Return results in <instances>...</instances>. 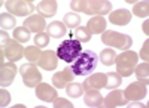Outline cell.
<instances>
[{
	"mask_svg": "<svg viewBox=\"0 0 149 108\" xmlns=\"http://www.w3.org/2000/svg\"><path fill=\"white\" fill-rule=\"evenodd\" d=\"M30 30L26 27H17L14 31V40H17L18 43H27L30 40Z\"/></svg>",
	"mask_w": 149,
	"mask_h": 108,
	"instance_id": "83f0119b",
	"label": "cell"
},
{
	"mask_svg": "<svg viewBox=\"0 0 149 108\" xmlns=\"http://www.w3.org/2000/svg\"><path fill=\"white\" fill-rule=\"evenodd\" d=\"M58 65V56H57V52L54 51H43L39 61H37V67H40L46 71H51V70H55Z\"/></svg>",
	"mask_w": 149,
	"mask_h": 108,
	"instance_id": "8fae6325",
	"label": "cell"
},
{
	"mask_svg": "<svg viewBox=\"0 0 149 108\" xmlns=\"http://www.w3.org/2000/svg\"><path fill=\"white\" fill-rule=\"evenodd\" d=\"M131 12L127 10V9H116L113 12H110L109 15V19L112 24L115 25H127V24L131 21Z\"/></svg>",
	"mask_w": 149,
	"mask_h": 108,
	"instance_id": "ac0fdd59",
	"label": "cell"
},
{
	"mask_svg": "<svg viewBox=\"0 0 149 108\" xmlns=\"http://www.w3.org/2000/svg\"><path fill=\"white\" fill-rule=\"evenodd\" d=\"M70 8L73 12H84L86 15H95V16H103L110 14L112 3L107 0H74L70 3Z\"/></svg>",
	"mask_w": 149,
	"mask_h": 108,
	"instance_id": "6da1fadb",
	"label": "cell"
},
{
	"mask_svg": "<svg viewBox=\"0 0 149 108\" xmlns=\"http://www.w3.org/2000/svg\"><path fill=\"white\" fill-rule=\"evenodd\" d=\"M133 14L136 16H139V18H148V15H149V3L148 2H137V3H134Z\"/></svg>",
	"mask_w": 149,
	"mask_h": 108,
	"instance_id": "f1b7e54d",
	"label": "cell"
},
{
	"mask_svg": "<svg viewBox=\"0 0 149 108\" xmlns=\"http://www.w3.org/2000/svg\"><path fill=\"white\" fill-rule=\"evenodd\" d=\"M0 67H2L0 68V85H2V87H8L12 85V81L17 76V65L14 62H8Z\"/></svg>",
	"mask_w": 149,
	"mask_h": 108,
	"instance_id": "30bf717a",
	"label": "cell"
},
{
	"mask_svg": "<svg viewBox=\"0 0 149 108\" xmlns=\"http://www.w3.org/2000/svg\"><path fill=\"white\" fill-rule=\"evenodd\" d=\"M85 95H84V102L86 107H91V108H98V107H103V96L100 95L97 89H90V87H85L84 89Z\"/></svg>",
	"mask_w": 149,
	"mask_h": 108,
	"instance_id": "5bb4252c",
	"label": "cell"
},
{
	"mask_svg": "<svg viewBox=\"0 0 149 108\" xmlns=\"http://www.w3.org/2000/svg\"><path fill=\"white\" fill-rule=\"evenodd\" d=\"M134 73H136V77H137V81L145 83L146 86L149 85V64L148 62L137 65L134 68Z\"/></svg>",
	"mask_w": 149,
	"mask_h": 108,
	"instance_id": "cb8c5ba5",
	"label": "cell"
},
{
	"mask_svg": "<svg viewBox=\"0 0 149 108\" xmlns=\"http://www.w3.org/2000/svg\"><path fill=\"white\" fill-rule=\"evenodd\" d=\"M148 53H149V40L146 39V42H145V43H143V46H142V51H140V53H139V55H140V58L143 59L145 62H148V58H149V55H148Z\"/></svg>",
	"mask_w": 149,
	"mask_h": 108,
	"instance_id": "e575fe53",
	"label": "cell"
},
{
	"mask_svg": "<svg viewBox=\"0 0 149 108\" xmlns=\"http://www.w3.org/2000/svg\"><path fill=\"white\" fill-rule=\"evenodd\" d=\"M40 55H42V51H40V47H37V46H27L26 49H24V56L27 58L29 62H37Z\"/></svg>",
	"mask_w": 149,
	"mask_h": 108,
	"instance_id": "484cf974",
	"label": "cell"
},
{
	"mask_svg": "<svg viewBox=\"0 0 149 108\" xmlns=\"http://www.w3.org/2000/svg\"><path fill=\"white\" fill-rule=\"evenodd\" d=\"M102 43L107 44L109 47H116L121 51H128L131 44H133V39L128 34H122L118 31H104L102 34Z\"/></svg>",
	"mask_w": 149,
	"mask_h": 108,
	"instance_id": "5b68a950",
	"label": "cell"
},
{
	"mask_svg": "<svg viewBox=\"0 0 149 108\" xmlns=\"http://www.w3.org/2000/svg\"><path fill=\"white\" fill-rule=\"evenodd\" d=\"M139 55L133 51H124L121 55H116L115 64H116V73L121 77H130L134 73V67L137 64Z\"/></svg>",
	"mask_w": 149,
	"mask_h": 108,
	"instance_id": "277c9868",
	"label": "cell"
},
{
	"mask_svg": "<svg viewBox=\"0 0 149 108\" xmlns=\"http://www.w3.org/2000/svg\"><path fill=\"white\" fill-rule=\"evenodd\" d=\"M36 96L43 102H52L57 98V90L48 83H39L36 86Z\"/></svg>",
	"mask_w": 149,
	"mask_h": 108,
	"instance_id": "4fadbf2b",
	"label": "cell"
},
{
	"mask_svg": "<svg viewBox=\"0 0 149 108\" xmlns=\"http://www.w3.org/2000/svg\"><path fill=\"white\" fill-rule=\"evenodd\" d=\"M46 33H48L49 37H52V39H61L63 36H66L67 27L64 25V22L54 21V22H51V24L46 27Z\"/></svg>",
	"mask_w": 149,
	"mask_h": 108,
	"instance_id": "44dd1931",
	"label": "cell"
},
{
	"mask_svg": "<svg viewBox=\"0 0 149 108\" xmlns=\"http://www.w3.org/2000/svg\"><path fill=\"white\" fill-rule=\"evenodd\" d=\"M106 27H107V21L103 16H93L86 24V28L90 30L91 34H103L106 31Z\"/></svg>",
	"mask_w": 149,
	"mask_h": 108,
	"instance_id": "ffe728a7",
	"label": "cell"
},
{
	"mask_svg": "<svg viewBox=\"0 0 149 108\" xmlns=\"http://www.w3.org/2000/svg\"><path fill=\"white\" fill-rule=\"evenodd\" d=\"M142 28H143V33H145V34L148 36V34H149V24H148V19H146V21L143 22V25H142Z\"/></svg>",
	"mask_w": 149,
	"mask_h": 108,
	"instance_id": "8d00e7d4",
	"label": "cell"
},
{
	"mask_svg": "<svg viewBox=\"0 0 149 108\" xmlns=\"http://www.w3.org/2000/svg\"><path fill=\"white\" fill-rule=\"evenodd\" d=\"M9 102H10V95L5 87H2V90H0V107H8Z\"/></svg>",
	"mask_w": 149,
	"mask_h": 108,
	"instance_id": "836d02e7",
	"label": "cell"
},
{
	"mask_svg": "<svg viewBox=\"0 0 149 108\" xmlns=\"http://www.w3.org/2000/svg\"><path fill=\"white\" fill-rule=\"evenodd\" d=\"M52 104H54L55 108H72V107H73L72 102H69V101L64 99V98H58V96L52 101Z\"/></svg>",
	"mask_w": 149,
	"mask_h": 108,
	"instance_id": "d6a6232c",
	"label": "cell"
},
{
	"mask_svg": "<svg viewBox=\"0 0 149 108\" xmlns=\"http://www.w3.org/2000/svg\"><path fill=\"white\" fill-rule=\"evenodd\" d=\"M57 2H54V0H42V2H39V5H37L36 10L39 12V15L42 18H51L57 14Z\"/></svg>",
	"mask_w": 149,
	"mask_h": 108,
	"instance_id": "d6986e66",
	"label": "cell"
},
{
	"mask_svg": "<svg viewBox=\"0 0 149 108\" xmlns=\"http://www.w3.org/2000/svg\"><path fill=\"white\" fill-rule=\"evenodd\" d=\"M49 44V36H48V33H37L36 36H34V46H37V47H46Z\"/></svg>",
	"mask_w": 149,
	"mask_h": 108,
	"instance_id": "1f68e13d",
	"label": "cell"
},
{
	"mask_svg": "<svg viewBox=\"0 0 149 108\" xmlns=\"http://www.w3.org/2000/svg\"><path fill=\"white\" fill-rule=\"evenodd\" d=\"M98 64V55L94 51H82V53L79 55V58L72 64V71L74 76H79V77H86L93 74V71L97 68Z\"/></svg>",
	"mask_w": 149,
	"mask_h": 108,
	"instance_id": "7a4b0ae2",
	"label": "cell"
},
{
	"mask_svg": "<svg viewBox=\"0 0 149 108\" xmlns=\"http://www.w3.org/2000/svg\"><path fill=\"white\" fill-rule=\"evenodd\" d=\"M115 58H116V52L113 49H110V47H106V49H103L100 52V55H98V59H100V62L106 67H110L115 64Z\"/></svg>",
	"mask_w": 149,
	"mask_h": 108,
	"instance_id": "603a6c76",
	"label": "cell"
},
{
	"mask_svg": "<svg viewBox=\"0 0 149 108\" xmlns=\"http://www.w3.org/2000/svg\"><path fill=\"white\" fill-rule=\"evenodd\" d=\"M24 27L29 28L30 31H34V33H43V30L48 25H46L45 18H42L39 14H37V15H31L27 19H24Z\"/></svg>",
	"mask_w": 149,
	"mask_h": 108,
	"instance_id": "e0dca14e",
	"label": "cell"
},
{
	"mask_svg": "<svg viewBox=\"0 0 149 108\" xmlns=\"http://www.w3.org/2000/svg\"><path fill=\"white\" fill-rule=\"evenodd\" d=\"M24 49L21 43L17 40H10L6 46H2V53L5 55L6 59H9V62H17L24 56Z\"/></svg>",
	"mask_w": 149,
	"mask_h": 108,
	"instance_id": "9c48e42d",
	"label": "cell"
},
{
	"mask_svg": "<svg viewBox=\"0 0 149 108\" xmlns=\"http://www.w3.org/2000/svg\"><path fill=\"white\" fill-rule=\"evenodd\" d=\"M107 77V81H106V89L112 90V89H118L119 85H121V81H122V77L118 74V73H107L106 74Z\"/></svg>",
	"mask_w": 149,
	"mask_h": 108,
	"instance_id": "f546056e",
	"label": "cell"
},
{
	"mask_svg": "<svg viewBox=\"0 0 149 108\" xmlns=\"http://www.w3.org/2000/svg\"><path fill=\"white\" fill-rule=\"evenodd\" d=\"M66 92L70 98H79L81 95L84 93V85L82 83H74V81H70L69 85L66 86Z\"/></svg>",
	"mask_w": 149,
	"mask_h": 108,
	"instance_id": "4316f807",
	"label": "cell"
},
{
	"mask_svg": "<svg viewBox=\"0 0 149 108\" xmlns=\"http://www.w3.org/2000/svg\"><path fill=\"white\" fill-rule=\"evenodd\" d=\"M19 74L22 77V83L27 87H36L39 83H42V73L39 71L37 65H34V62L21 65Z\"/></svg>",
	"mask_w": 149,
	"mask_h": 108,
	"instance_id": "8992f818",
	"label": "cell"
},
{
	"mask_svg": "<svg viewBox=\"0 0 149 108\" xmlns=\"http://www.w3.org/2000/svg\"><path fill=\"white\" fill-rule=\"evenodd\" d=\"M82 43L76 39H67L63 40V43H60L57 47V56L58 59L64 61L67 64H73L76 59L79 58V55L82 53Z\"/></svg>",
	"mask_w": 149,
	"mask_h": 108,
	"instance_id": "3957f363",
	"label": "cell"
},
{
	"mask_svg": "<svg viewBox=\"0 0 149 108\" xmlns=\"http://www.w3.org/2000/svg\"><path fill=\"white\" fill-rule=\"evenodd\" d=\"M106 81H107V77H106L104 73H95V74H90L88 79H86L82 85H84V89L90 87V89L100 90L106 86Z\"/></svg>",
	"mask_w": 149,
	"mask_h": 108,
	"instance_id": "2e32d148",
	"label": "cell"
},
{
	"mask_svg": "<svg viewBox=\"0 0 149 108\" xmlns=\"http://www.w3.org/2000/svg\"><path fill=\"white\" fill-rule=\"evenodd\" d=\"M91 33H90V30L86 28V27H78L76 30H74V39L76 40H79L81 43H86V42H90L91 40Z\"/></svg>",
	"mask_w": 149,
	"mask_h": 108,
	"instance_id": "4dcf8cb0",
	"label": "cell"
},
{
	"mask_svg": "<svg viewBox=\"0 0 149 108\" xmlns=\"http://www.w3.org/2000/svg\"><path fill=\"white\" fill-rule=\"evenodd\" d=\"M148 93V86L142 81H134L131 85L127 86V89L124 90V98L127 101H142Z\"/></svg>",
	"mask_w": 149,
	"mask_h": 108,
	"instance_id": "ba28073f",
	"label": "cell"
},
{
	"mask_svg": "<svg viewBox=\"0 0 149 108\" xmlns=\"http://www.w3.org/2000/svg\"><path fill=\"white\" fill-rule=\"evenodd\" d=\"M0 39H2V46H6V44L10 42V39H9V36L6 34V31H2V34H0Z\"/></svg>",
	"mask_w": 149,
	"mask_h": 108,
	"instance_id": "d590c367",
	"label": "cell"
},
{
	"mask_svg": "<svg viewBox=\"0 0 149 108\" xmlns=\"http://www.w3.org/2000/svg\"><path fill=\"white\" fill-rule=\"evenodd\" d=\"M0 27L2 31H9V30H15L17 28V19L14 15H10L9 12L0 15Z\"/></svg>",
	"mask_w": 149,
	"mask_h": 108,
	"instance_id": "7402d4cb",
	"label": "cell"
},
{
	"mask_svg": "<svg viewBox=\"0 0 149 108\" xmlns=\"http://www.w3.org/2000/svg\"><path fill=\"white\" fill-rule=\"evenodd\" d=\"M73 79H74L73 71H72L70 67H67V68H64L63 71H58V73L54 74V77H52V85H54L55 89H63V87H66V86L69 85L70 81H73Z\"/></svg>",
	"mask_w": 149,
	"mask_h": 108,
	"instance_id": "7c38bea8",
	"label": "cell"
},
{
	"mask_svg": "<svg viewBox=\"0 0 149 108\" xmlns=\"http://www.w3.org/2000/svg\"><path fill=\"white\" fill-rule=\"evenodd\" d=\"M5 8L14 16H27V15L31 16V14L36 9V6L30 0H6Z\"/></svg>",
	"mask_w": 149,
	"mask_h": 108,
	"instance_id": "52a82bcc",
	"label": "cell"
},
{
	"mask_svg": "<svg viewBox=\"0 0 149 108\" xmlns=\"http://www.w3.org/2000/svg\"><path fill=\"white\" fill-rule=\"evenodd\" d=\"M128 101L124 98V93L121 90H116V89H112V92L107 95L106 98H103V107H107V108H115V107H122L125 105Z\"/></svg>",
	"mask_w": 149,
	"mask_h": 108,
	"instance_id": "9a60e30c",
	"label": "cell"
},
{
	"mask_svg": "<svg viewBox=\"0 0 149 108\" xmlns=\"http://www.w3.org/2000/svg\"><path fill=\"white\" fill-rule=\"evenodd\" d=\"M81 21L82 19L76 12H67V14L64 15V18H63L64 25L69 27V28H78L81 25Z\"/></svg>",
	"mask_w": 149,
	"mask_h": 108,
	"instance_id": "d4e9b609",
	"label": "cell"
}]
</instances>
